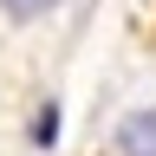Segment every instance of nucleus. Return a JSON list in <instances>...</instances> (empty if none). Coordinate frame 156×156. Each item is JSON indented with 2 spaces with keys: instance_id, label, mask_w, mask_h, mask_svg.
Returning <instances> with one entry per match:
<instances>
[{
  "instance_id": "2",
  "label": "nucleus",
  "mask_w": 156,
  "mask_h": 156,
  "mask_svg": "<svg viewBox=\"0 0 156 156\" xmlns=\"http://www.w3.org/2000/svg\"><path fill=\"white\" fill-rule=\"evenodd\" d=\"M58 0H0V13L7 20H39V13H52Z\"/></svg>"
},
{
  "instance_id": "1",
  "label": "nucleus",
  "mask_w": 156,
  "mask_h": 156,
  "mask_svg": "<svg viewBox=\"0 0 156 156\" xmlns=\"http://www.w3.org/2000/svg\"><path fill=\"white\" fill-rule=\"evenodd\" d=\"M111 143H117V156H156V111H130Z\"/></svg>"
}]
</instances>
